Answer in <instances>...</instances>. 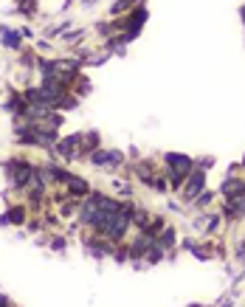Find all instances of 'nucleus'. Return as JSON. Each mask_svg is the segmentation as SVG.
I'll return each mask as SVG.
<instances>
[{"label": "nucleus", "instance_id": "9", "mask_svg": "<svg viewBox=\"0 0 245 307\" xmlns=\"http://www.w3.org/2000/svg\"><path fill=\"white\" fill-rule=\"evenodd\" d=\"M0 37H3V46L11 48V51H17L23 46V34L14 31V28H9V25H0Z\"/></svg>", "mask_w": 245, "mask_h": 307}, {"label": "nucleus", "instance_id": "16", "mask_svg": "<svg viewBox=\"0 0 245 307\" xmlns=\"http://www.w3.org/2000/svg\"><path fill=\"white\" fill-rule=\"evenodd\" d=\"M82 37H85V31H74V34H65V43H76Z\"/></svg>", "mask_w": 245, "mask_h": 307}, {"label": "nucleus", "instance_id": "19", "mask_svg": "<svg viewBox=\"0 0 245 307\" xmlns=\"http://www.w3.org/2000/svg\"><path fill=\"white\" fill-rule=\"evenodd\" d=\"M0 307H11V302H9V296H3V293H0Z\"/></svg>", "mask_w": 245, "mask_h": 307}, {"label": "nucleus", "instance_id": "2", "mask_svg": "<svg viewBox=\"0 0 245 307\" xmlns=\"http://www.w3.org/2000/svg\"><path fill=\"white\" fill-rule=\"evenodd\" d=\"M6 172H9L14 189H28L37 169H34L31 164H25V161H9V164H6Z\"/></svg>", "mask_w": 245, "mask_h": 307}, {"label": "nucleus", "instance_id": "10", "mask_svg": "<svg viewBox=\"0 0 245 307\" xmlns=\"http://www.w3.org/2000/svg\"><path fill=\"white\" fill-rule=\"evenodd\" d=\"M220 192H223L225 197H237V194L245 192V181H240V178H225L223 186H220Z\"/></svg>", "mask_w": 245, "mask_h": 307}, {"label": "nucleus", "instance_id": "15", "mask_svg": "<svg viewBox=\"0 0 245 307\" xmlns=\"http://www.w3.org/2000/svg\"><path fill=\"white\" fill-rule=\"evenodd\" d=\"M209 200H212V192H200L197 197H195V203L197 206H209Z\"/></svg>", "mask_w": 245, "mask_h": 307}, {"label": "nucleus", "instance_id": "11", "mask_svg": "<svg viewBox=\"0 0 245 307\" xmlns=\"http://www.w3.org/2000/svg\"><path fill=\"white\" fill-rule=\"evenodd\" d=\"M155 245H161V248H172V245H175V228H164V231L158 234Z\"/></svg>", "mask_w": 245, "mask_h": 307}, {"label": "nucleus", "instance_id": "17", "mask_svg": "<svg viewBox=\"0 0 245 307\" xmlns=\"http://www.w3.org/2000/svg\"><path fill=\"white\" fill-rule=\"evenodd\" d=\"M51 248H54V251H62V248H65V239H62V237H56L54 242H51Z\"/></svg>", "mask_w": 245, "mask_h": 307}, {"label": "nucleus", "instance_id": "14", "mask_svg": "<svg viewBox=\"0 0 245 307\" xmlns=\"http://www.w3.org/2000/svg\"><path fill=\"white\" fill-rule=\"evenodd\" d=\"M144 257H147V265H155V262H161V260H164V251L158 248V245H152V248L147 251Z\"/></svg>", "mask_w": 245, "mask_h": 307}, {"label": "nucleus", "instance_id": "6", "mask_svg": "<svg viewBox=\"0 0 245 307\" xmlns=\"http://www.w3.org/2000/svg\"><path fill=\"white\" fill-rule=\"evenodd\" d=\"M223 214L228 217V220H240V217L245 214V192H243V194H237V197H228V200H225Z\"/></svg>", "mask_w": 245, "mask_h": 307}, {"label": "nucleus", "instance_id": "7", "mask_svg": "<svg viewBox=\"0 0 245 307\" xmlns=\"http://www.w3.org/2000/svg\"><path fill=\"white\" fill-rule=\"evenodd\" d=\"M65 186H68V194H74V197H88L90 194V183L85 178H79V175H71L65 181Z\"/></svg>", "mask_w": 245, "mask_h": 307}, {"label": "nucleus", "instance_id": "5", "mask_svg": "<svg viewBox=\"0 0 245 307\" xmlns=\"http://www.w3.org/2000/svg\"><path fill=\"white\" fill-rule=\"evenodd\" d=\"M186 178H189V181H186V186H183V197H186V200H195V197L203 192V186H206V172L192 169Z\"/></svg>", "mask_w": 245, "mask_h": 307}, {"label": "nucleus", "instance_id": "20", "mask_svg": "<svg viewBox=\"0 0 245 307\" xmlns=\"http://www.w3.org/2000/svg\"><path fill=\"white\" fill-rule=\"evenodd\" d=\"M243 20H245V6H243Z\"/></svg>", "mask_w": 245, "mask_h": 307}, {"label": "nucleus", "instance_id": "18", "mask_svg": "<svg viewBox=\"0 0 245 307\" xmlns=\"http://www.w3.org/2000/svg\"><path fill=\"white\" fill-rule=\"evenodd\" d=\"M74 212H76V203H65V206H62V214H74Z\"/></svg>", "mask_w": 245, "mask_h": 307}, {"label": "nucleus", "instance_id": "1", "mask_svg": "<svg viewBox=\"0 0 245 307\" xmlns=\"http://www.w3.org/2000/svg\"><path fill=\"white\" fill-rule=\"evenodd\" d=\"M167 166H169V181L172 186H180V181H186V175L195 169V161L189 155H180V152H167Z\"/></svg>", "mask_w": 245, "mask_h": 307}, {"label": "nucleus", "instance_id": "8", "mask_svg": "<svg viewBox=\"0 0 245 307\" xmlns=\"http://www.w3.org/2000/svg\"><path fill=\"white\" fill-rule=\"evenodd\" d=\"M25 223V206H11L6 214H0V226H23Z\"/></svg>", "mask_w": 245, "mask_h": 307}, {"label": "nucleus", "instance_id": "13", "mask_svg": "<svg viewBox=\"0 0 245 307\" xmlns=\"http://www.w3.org/2000/svg\"><path fill=\"white\" fill-rule=\"evenodd\" d=\"M135 3H138V0H116L110 6V14H124L127 9H133Z\"/></svg>", "mask_w": 245, "mask_h": 307}, {"label": "nucleus", "instance_id": "3", "mask_svg": "<svg viewBox=\"0 0 245 307\" xmlns=\"http://www.w3.org/2000/svg\"><path fill=\"white\" fill-rule=\"evenodd\" d=\"M79 138H82V133H74V136H68V138H59L54 147H56V155L59 158H65V161H74L79 158L82 152H79Z\"/></svg>", "mask_w": 245, "mask_h": 307}, {"label": "nucleus", "instance_id": "12", "mask_svg": "<svg viewBox=\"0 0 245 307\" xmlns=\"http://www.w3.org/2000/svg\"><path fill=\"white\" fill-rule=\"evenodd\" d=\"M133 172H135V175H138L144 183H149V186H152V164H147V161H144V164H135Z\"/></svg>", "mask_w": 245, "mask_h": 307}, {"label": "nucleus", "instance_id": "4", "mask_svg": "<svg viewBox=\"0 0 245 307\" xmlns=\"http://www.w3.org/2000/svg\"><path fill=\"white\" fill-rule=\"evenodd\" d=\"M90 164L93 166H122L124 155L119 149H96V152H90Z\"/></svg>", "mask_w": 245, "mask_h": 307}]
</instances>
